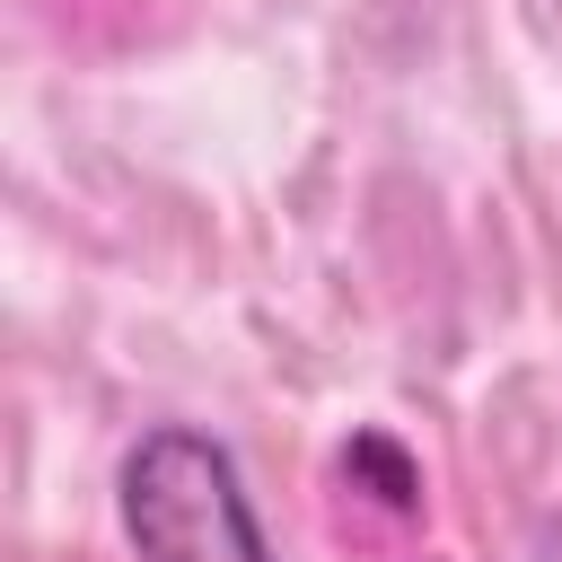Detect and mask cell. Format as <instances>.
Segmentation results:
<instances>
[{"label":"cell","mask_w":562,"mask_h":562,"mask_svg":"<svg viewBox=\"0 0 562 562\" xmlns=\"http://www.w3.org/2000/svg\"><path fill=\"white\" fill-rule=\"evenodd\" d=\"M114 501L140 562H272V536L237 483V457L184 422H158L123 448Z\"/></svg>","instance_id":"obj_1"}]
</instances>
